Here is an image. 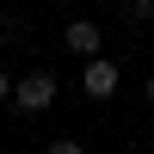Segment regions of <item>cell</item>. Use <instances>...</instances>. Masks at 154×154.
Returning a JSON list of instances; mask_svg holds the SVG:
<instances>
[{"label":"cell","instance_id":"cell-1","mask_svg":"<svg viewBox=\"0 0 154 154\" xmlns=\"http://www.w3.org/2000/svg\"><path fill=\"white\" fill-rule=\"evenodd\" d=\"M12 105H19L25 117L49 111V105H56V74H49V68H31V74H25L19 86H12Z\"/></svg>","mask_w":154,"mask_h":154},{"label":"cell","instance_id":"cell-2","mask_svg":"<svg viewBox=\"0 0 154 154\" xmlns=\"http://www.w3.org/2000/svg\"><path fill=\"white\" fill-rule=\"evenodd\" d=\"M80 86H86V93H93V99H111V93H117V62H86V74H80Z\"/></svg>","mask_w":154,"mask_h":154},{"label":"cell","instance_id":"cell-3","mask_svg":"<svg viewBox=\"0 0 154 154\" xmlns=\"http://www.w3.org/2000/svg\"><path fill=\"white\" fill-rule=\"evenodd\" d=\"M62 43H68L74 56H99V25H93V19H68Z\"/></svg>","mask_w":154,"mask_h":154},{"label":"cell","instance_id":"cell-4","mask_svg":"<svg viewBox=\"0 0 154 154\" xmlns=\"http://www.w3.org/2000/svg\"><path fill=\"white\" fill-rule=\"evenodd\" d=\"M123 6H130V19H136V25H142L148 12H154V0H123Z\"/></svg>","mask_w":154,"mask_h":154},{"label":"cell","instance_id":"cell-5","mask_svg":"<svg viewBox=\"0 0 154 154\" xmlns=\"http://www.w3.org/2000/svg\"><path fill=\"white\" fill-rule=\"evenodd\" d=\"M0 99H12V74L6 68H0Z\"/></svg>","mask_w":154,"mask_h":154},{"label":"cell","instance_id":"cell-6","mask_svg":"<svg viewBox=\"0 0 154 154\" xmlns=\"http://www.w3.org/2000/svg\"><path fill=\"white\" fill-rule=\"evenodd\" d=\"M148 99H154V74H148Z\"/></svg>","mask_w":154,"mask_h":154}]
</instances>
